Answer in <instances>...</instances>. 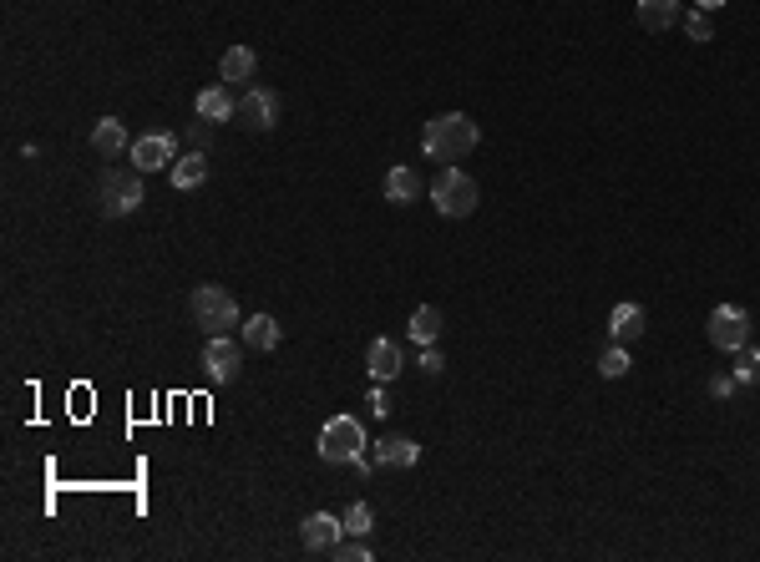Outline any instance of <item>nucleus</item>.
Segmentation results:
<instances>
[{
    "label": "nucleus",
    "mask_w": 760,
    "mask_h": 562,
    "mask_svg": "<svg viewBox=\"0 0 760 562\" xmlns=\"http://www.w3.org/2000/svg\"><path fill=\"white\" fill-rule=\"evenodd\" d=\"M639 26L644 31H669L679 21V0H639Z\"/></svg>",
    "instance_id": "6ab92c4d"
},
{
    "label": "nucleus",
    "mask_w": 760,
    "mask_h": 562,
    "mask_svg": "<svg viewBox=\"0 0 760 562\" xmlns=\"http://www.w3.org/2000/svg\"><path fill=\"white\" fill-rule=\"evenodd\" d=\"M330 557H340V562H365V557H370V547H365V537H350V542H335V547H330Z\"/></svg>",
    "instance_id": "a878e982"
},
{
    "label": "nucleus",
    "mask_w": 760,
    "mask_h": 562,
    "mask_svg": "<svg viewBox=\"0 0 760 562\" xmlns=\"http://www.w3.org/2000/svg\"><path fill=\"white\" fill-rule=\"evenodd\" d=\"M299 537H304V547H310V552H330V547L345 537V522L330 517V512H315V517H304Z\"/></svg>",
    "instance_id": "9d476101"
},
{
    "label": "nucleus",
    "mask_w": 760,
    "mask_h": 562,
    "mask_svg": "<svg viewBox=\"0 0 760 562\" xmlns=\"http://www.w3.org/2000/svg\"><path fill=\"white\" fill-rule=\"evenodd\" d=\"M684 21V36H690V41H710V11H690V16H679Z\"/></svg>",
    "instance_id": "393cba45"
},
{
    "label": "nucleus",
    "mask_w": 760,
    "mask_h": 562,
    "mask_svg": "<svg viewBox=\"0 0 760 562\" xmlns=\"http://www.w3.org/2000/svg\"><path fill=\"white\" fill-rule=\"evenodd\" d=\"M370 411H375V416H391V390L380 385V380H375V390H370Z\"/></svg>",
    "instance_id": "bb28decb"
},
{
    "label": "nucleus",
    "mask_w": 760,
    "mask_h": 562,
    "mask_svg": "<svg viewBox=\"0 0 760 562\" xmlns=\"http://www.w3.org/2000/svg\"><path fill=\"white\" fill-rule=\"evenodd\" d=\"M695 6H700V11H720V6H725V0H695Z\"/></svg>",
    "instance_id": "c756f323"
},
{
    "label": "nucleus",
    "mask_w": 760,
    "mask_h": 562,
    "mask_svg": "<svg viewBox=\"0 0 760 562\" xmlns=\"http://www.w3.org/2000/svg\"><path fill=\"white\" fill-rule=\"evenodd\" d=\"M137 203H142V173L137 168L132 173H112L102 183V213L107 218H127V213H137Z\"/></svg>",
    "instance_id": "0eeeda50"
},
{
    "label": "nucleus",
    "mask_w": 760,
    "mask_h": 562,
    "mask_svg": "<svg viewBox=\"0 0 760 562\" xmlns=\"http://www.w3.org/2000/svg\"><path fill=\"white\" fill-rule=\"evenodd\" d=\"M340 522H345V537H370V527H375V512H370L365 502H350V512H345Z\"/></svg>",
    "instance_id": "b1692460"
},
{
    "label": "nucleus",
    "mask_w": 760,
    "mask_h": 562,
    "mask_svg": "<svg viewBox=\"0 0 760 562\" xmlns=\"http://www.w3.org/2000/svg\"><path fill=\"white\" fill-rule=\"evenodd\" d=\"M234 112H239V102H234V92H228V87L198 92V117L203 122H234Z\"/></svg>",
    "instance_id": "dca6fc26"
},
{
    "label": "nucleus",
    "mask_w": 760,
    "mask_h": 562,
    "mask_svg": "<svg viewBox=\"0 0 760 562\" xmlns=\"http://www.w3.org/2000/svg\"><path fill=\"white\" fill-rule=\"evenodd\" d=\"M234 122H239L244 132H269V127L279 122V97H274V92H264V87H249V92L239 97Z\"/></svg>",
    "instance_id": "6e6552de"
},
{
    "label": "nucleus",
    "mask_w": 760,
    "mask_h": 562,
    "mask_svg": "<svg viewBox=\"0 0 760 562\" xmlns=\"http://www.w3.org/2000/svg\"><path fill=\"white\" fill-rule=\"evenodd\" d=\"M365 365H370V380H380V385H391L396 375H401V345L396 340H370V350H365Z\"/></svg>",
    "instance_id": "9b49d317"
},
{
    "label": "nucleus",
    "mask_w": 760,
    "mask_h": 562,
    "mask_svg": "<svg viewBox=\"0 0 760 562\" xmlns=\"http://www.w3.org/2000/svg\"><path fill=\"white\" fill-rule=\"evenodd\" d=\"M705 335H710V345H715V350L735 355L740 345H750V314H745L740 304H715V309H710Z\"/></svg>",
    "instance_id": "39448f33"
},
{
    "label": "nucleus",
    "mask_w": 760,
    "mask_h": 562,
    "mask_svg": "<svg viewBox=\"0 0 760 562\" xmlns=\"http://www.w3.org/2000/svg\"><path fill=\"white\" fill-rule=\"evenodd\" d=\"M477 142H482V127L467 112H441L421 132V152L431 163H462L467 152H477Z\"/></svg>",
    "instance_id": "f257e3e1"
},
{
    "label": "nucleus",
    "mask_w": 760,
    "mask_h": 562,
    "mask_svg": "<svg viewBox=\"0 0 760 562\" xmlns=\"http://www.w3.org/2000/svg\"><path fill=\"white\" fill-rule=\"evenodd\" d=\"M254 66H259V56H254L249 46H228L223 61H218V76H223V82H249Z\"/></svg>",
    "instance_id": "aec40b11"
},
{
    "label": "nucleus",
    "mask_w": 760,
    "mask_h": 562,
    "mask_svg": "<svg viewBox=\"0 0 760 562\" xmlns=\"http://www.w3.org/2000/svg\"><path fill=\"white\" fill-rule=\"evenodd\" d=\"M239 330H244V345H249V350H274V345L284 340V330L274 325V314H249Z\"/></svg>",
    "instance_id": "f3484780"
},
{
    "label": "nucleus",
    "mask_w": 760,
    "mask_h": 562,
    "mask_svg": "<svg viewBox=\"0 0 760 562\" xmlns=\"http://www.w3.org/2000/svg\"><path fill=\"white\" fill-rule=\"evenodd\" d=\"M127 152H132V168H137V173H163V168L178 163V142H173L168 132H147V137H137Z\"/></svg>",
    "instance_id": "423d86ee"
},
{
    "label": "nucleus",
    "mask_w": 760,
    "mask_h": 562,
    "mask_svg": "<svg viewBox=\"0 0 760 562\" xmlns=\"http://www.w3.org/2000/svg\"><path fill=\"white\" fill-rule=\"evenodd\" d=\"M360 451H365V426H360L355 416H330V421L320 426V461L350 466Z\"/></svg>",
    "instance_id": "20e7f679"
},
{
    "label": "nucleus",
    "mask_w": 760,
    "mask_h": 562,
    "mask_svg": "<svg viewBox=\"0 0 760 562\" xmlns=\"http://www.w3.org/2000/svg\"><path fill=\"white\" fill-rule=\"evenodd\" d=\"M193 325H198L203 335H228V330L239 325L234 294L218 289V284H198V289H193Z\"/></svg>",
    "instance_id": "7ed1b4c3"
},
{
    "label": "nucleus",
    "mask_w": 760,
    "mask_h": 562,
    "mask_svg": "<svg viewBox=\"0 0 760 562\" xmlns=\"http://www.w3.org/2000/svg\"><path fill=\"white\" fill-rule=\"evenodd\" d=\"M431 198H436V213L441 218H472L482 193H477V178H467L462 168H441L436 183H431Z\"/></svg>",
    "instance_id": "f03ea898"
},
{
    "label": "nucleus",
    "mask_w": 760,
    "mask_h": 562,
    "mask_svg": "<svg viewBox=\"0 0 760 562\" xmlns=\"http://www.w3.org/2000/svg\"><path fill=\"white\" fill-rule=\"evenodd\" d=\"M730 375H735V385H760V350L740 345V350H735V365H730Z\"/></svg>",
    "instance_id": "4be33fe9"
},
{
    "label": "nucleus",
    "mask_w": 760,
    "mask_h": 562,
    "mask_svg": "<svg viewBox=\"0 0 760 562\" xmlns=\"http://www.w3.org/2000/svg\"><path fill=\"white\" fill-rule=\"evenodd\" d=\"M598 375H603V380H619V375H629V345L603 350V355H598Z\"/></svg>",
    "instance_id": "5701e85b"
},
{
    "label": "nucleus",
    "mask_w": 760,
    "mask_h": 562,
    "mask_svg": "<svg viewBox=\"0 0 760 562\" xmlns=\"http://www.w3.org/2000/svg\"><path fill=\"white\" fill-rule=\"evenodd\" d=\"M239 365H244V355H239L234 340H228V335H208V345H203V370H208L213 385H228V380L239 375Z\"/></svg>",
    "instance_id": "1a4fd4ad"
},
{
    "label": "nucleus",
    "mask_w": 760,
    "mask_h": 562,
    "mask_svg": "<svg viewBox=\"0 0 760 562\" xmlns=\"http://www.w3.org/2000/svg\"><path fill=\"white\" fill-rule=\"evenodd\" d=\"M168 178H173V188L178 193H193V188H203V178H208V157L193 147V152H183L178 163L168 168Z\"/></svg>",
    "instance_id": "ddd939ff"
},
{
    "label": "nucleus",
    "mask_w": 760,
    "mask_h": 562,
    "mask_svg": "<svg viewBox=\"0 0 760 562\" xmlns=\"http://www.w3.org/2000/svg\"><path fill=\"white\" fill-rule=\"evenodd\" d=\"M436 335H441V309H436V304H421V309L411 314V340H416V345H436Z\"/></svg>",
    "instance_id": "412c9836"
},
{
    "label": "nucleus",
    "mask_w": 760,
    "mask_h": 562,
    "mask_svg": "<svg viewBox=\"0 0 760 562\" xmlns=\"http://www.w3.org/2000/svg\"><path fill=\"white\" fill-rule=\"evenodd\" d=\"M441 365H446V360H441V350H431V345H426V355H421V370H426V375H441Z\"/></svg>",
    "instance_id": "cd10ccee"
},
{
    "label": "nucleus",
    "mask_w": 760,
    "mask_h": 562,
    "mask_svg": "<svg viewBox=\"0 0 760 562\" xmlns=\"http://www.w3.org/2000/svg\"><path fill=\"white\" fill-rule=\"evenodd\" d=\"M370 456H375V466H386V471H406V466L421 461V446H416L411 436H386Z\"/></svg>",
    "instance_id": "f8f14e48"
},
{
    "label": "nucleus",
    "mask_w": 760,
    "mask_h": 562,
    "mask_svg": "<svg viewBox=\"0 0 760 562\" xmlns=\"http://www.w3.org/2000/svg\"><path fill=\"white\" fill-rule=\"evenodd\" d=\"M127 147H132V142H127V127H122L117 117H102V122L92 127V152L107 157V163H112L117 152H127Z\"/></svg>",
    "instance_id": "2eb2a0df"
},
{
    "label": "nucleus",
    "mask_w": 760,
    "mask_h": 562,
    "mask_svg": "<svg viewBox=\"0 0 760 562\" xmlns=\"http://www.w3.org/2000/svg\"><path fill=\"white\" fill-rule=\"evenodd\" d=\"M730 390H735V375H715V380H710V395H715V400H725Z\"/></svg>",
    "instance_id": "c85d7f7f"
},
{
    "label": "nucleus",
    "mask_w": 760,
    "mask_h": 562,
    "mask_svg": "<svg viewBox=\"0 0 760 562\" xmlns=\"http://www.w3.org/2000/svg\"><path fill=\"white\" fill-rule=\"evenodd\" d=\"M608 335H614V345H634L644 335V309L639 304H619L614 314H608Z\"/></svg>",
    "instance_id": "4468645a"
},
{
    "label": "nucleus",
    "mask_w": 760,
    "mask_h": 562,
    "mask_svg": "<svg viewBox=\"0 0 760 562\" xmlns=\"http://www.w3.org/2000/svg\"><path fill=\"white\" fill-rule=\"evenodd\" d=\"M421 188H426V183H421V173H416V168H406V163L386 173V198H391V203H416V198H421Z\"/></svg>",
    "instance_id": "a211bd4d"
}]
</instances>
